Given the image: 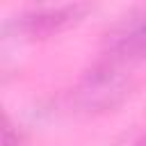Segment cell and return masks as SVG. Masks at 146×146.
I'll list each match as a JSON object with an SVG mask.
<instances>
[{"instance_id": "1", "label": "cell", "mask_w": 146, "mask_h": 146, "mask_svg": "<svg viewBox=\"0 0 146 146\" xmlns=\"http://www.w3.org/2000/svg\"><path fill=\"white\" fill-rule=\"evenodd\" d=\"M130 91V80L119 64L103 62L91 68L75 89V105L84 112H103L116 107Z\"/></svg>"}, {"instance_id": "3", "label": "cell", "mask_w": 146, "mask_h": 146, "mask_svg": "<svg viewBox=\"0 0 146 146\" xmlns=\"http://www.w3.org/2000/svg\"><path fill=\"white\" fill-rule=\"evenodd\" d=\"M87 11V5H59V7H41L34 11H27L14 21L16 30L32 34V36H46L52 34L71 23H75Z\"/></svg>"}, {"instance_id": "4", "label": "cell", "mask_w": 146, "mask_h": 146, "mask_svg": "<svg viewBox=\"0 0 146 146\" xmlns=\"http://www.w3.org/2000/svg\"><path fill=\"white\" fill-rule=\"evenodd\" d=\"M135 146H146V139H144V141H139V144H135Z\"/></svg>"}, {"instance_id": "2", "label": "cell", "mask_w": 146, "mask_h": 146, "mask_svg": "<svg viewBox=\"0 0 146 146\" xmlns=\"http://www.w3.org/2000/svg\"><path fill=\"white\" fill-rule=\"evenodd\" d=\"M146 57V11L125 16L105 36V62L123 64Z\"/></svg>"}]
</instances>
